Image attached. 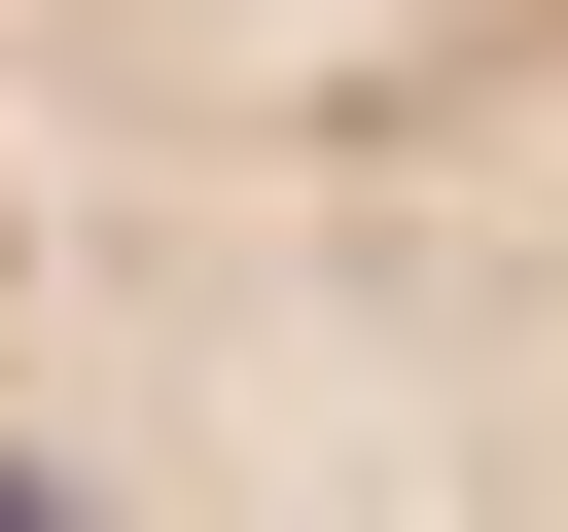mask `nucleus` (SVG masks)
<instances>
[{"mask_svg":"<svg viewBox=\"0 0 568 532\" xmlns=\"http://www.w3.org/2000/svg\"><path fill=\"white\" fill-rule=\"evenodd\" d=\"M0 532H568V0H0Z\"/></svg>","mask_w":568,"mask_h":532,"instance_id":"f257e3e1","label":"nucleus"}]
</instances>
